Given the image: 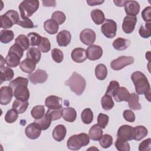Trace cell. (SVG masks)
<instances>
[{"label":"cell","instance_id":"obj_35","mask_svg":"<svg viewBox=\"0 0 151 151\" xmlns=\"http://www.w3.org/2000/svg\"><path fill=\"white\" fill-rule=\"evenodd\" d=\"M51 121L52 120L50 118V117L48 116L47 114H45L41 119L35 120V122L38 125V126L40 127L41 130H45L50 127Z\"/></svg>","mask_w":151,"mask_h":151},{"label":"cell","instance_id":"obj_27","mask_svg":"<svg viewBox=\"0 0 151 151\" xmlns=\"http://www.w3.org/2000/svg\"><path fill=\"white\" fill-rule=\"evenodd\" d=\"M44 28L49 34H56L58 30V24L52 19H47L44 23Z\"/></svg>","mask_w":151,"mask_h":151},{"label":"cell","instance_id":"obj_40","mask_svg":"<svg viewBox=\"0 0 151 151\" xmlns=\"http://www.w3.org/2000/svg\"><path fill=\"white\" fill-rule=\"evenodd\" d=\"M119 87H120L119 83L117 81H115V80L111 81L109 83V85L107 87L106 94L113 97L119 90Z\"/></svg>","mask_w":151,"mask_h":151},{"label":"cell","instance_id":"obj_38","mask_svg":"<svg viewBox=\"0 0 151 151\" xmlns=\"http://www.w3.org/2000/svg\"><path fill=\"white\" fill-rule=\"evenodd\" d=\"M32 117L35 119L38 120L42 117L45 114V109L43 105H38L34 106L31 111Z\"/></svg>","mask_w":151,"mask_h":151},{"label":"cell","instance_id":"obj_9","mask_svg":"<svg viewBox=\"0 0 151 151\" xmlns=\"http://www.w3.org/2000/svg\"><path fill=\"white\" fill-rule=\"evenodd\" d=\"M28 79L32 84H36L38 83H44L48 78V74L45 70L41 69H37L34 73L29 74Z\"/></svg>","mask_w":151,"mask_h":151},{"label":"cell","instance_id":"obj_30","mask_svg":"<svg viewBox=\"0 0 151 151\" xmlns=\"http://www.w3.org/2000/svg\"><path fill=\"white\" fill-rule=\"evenodd\" d=\"M139 97L135 93H132L130 94L129 98L128 99L129 107L130 109L133 110H139L141 109L142 107L139 102Z\"/></svg>","mask_w":151,"mask_h":151},{"label":"cell","instance_id":"obj_43","mask_svg":"<svg viewBox=\"0 0 151 151\" xmlns=\"http://www.w3.org/2000/svg\"><path fill=\"white\" fill-rule=\"evenodd\" d=\"M115 146L119 151H129L130 149V145L127 141L118 137L115 142Z\"/></svg>","mask_w":151,"mask_h":151},{"label":"cell","instance_id":"obj_45","mask_svg":"<svg viewBox=\"0 0 151 151\" xmlns=\"http://www.w3.org/2000/svg\"><path fill=\"white\" fill-rule=\"evenodd\" d=\"M38 48L42 52H48L51 49V44L49 40L46 37H42L40 44L37 46Z\"/></svg>","mask_w":151,"mask_h":151},{"label":"cell","instance_id":"obj_28","mask_svg":"<svg viewBox=\"0 0 151 151\" xmlns=\"http://www.w3.org/2000/svg\"><path fill=\"white\" fill-rule=\"evenodd\" d=\"M91 17L93 21L96 25L103 24L105 20V16L103 12L99 9H95L91 12Z\"/></svg>","mask_w":151,"mask_h":151},{"label":"cell","instance_id":"obj_19","mask_svg":"<svg viewBox=\"0 0 151 151\" xmlns=\"http://www.w3.org/2000/svg\"><path fill=\"white\" fill-rule=\"evenodd\" d=\"M71 57L72 60L76 63H83L87 58L86 50L83 48H76L72 51Z\"/></svg>","mask_w":151,"mask_h":151},{"label":"cell","instance_id":"obj_34","mask_svg":"<svg viewBox=\"0 0 151 151\" xmlns=\"http://www.w3.org/2000/svg\"><path fill=\"white\" fill-rule=\"evenodd\" d=\"M95 75L99 80H104L107 76V69L103 64H98L95 68Z\"/></svg>","mask_w":151,"mask_h":151},{"label":"cell","instance_id":"obj_54","mask_svg":"<svg viewBox=\"0 0 151 151\" xmlns=\"http://www.w3.org/2000/svg\"><path fill=\"white\" fill-rule=\"evenodd\" d=\"M17 25L24 28H33L34 27H35L33 22L29 18L20 19Z\"/></svg>","mask_w":151,"mask_h":151},{"label":"cell","instance_id":"obj_5","mask_svg":"<svg viewBox=\"0 0 151 151\" xmlns=\"http://www.w3.org/2000/svg\"><path fill=\"white\" fill-rule=\"evenodd\" d=\"M38 1H23L19 5V9L21 19L29 18L39 8Z\"/></svg>","mask_w":151,"mask_h":151},{"label":"cell","instance_id":"obj_39","mask_svg":"<svg viewBox=\"0 0 151 151\" xmlns=\"http://www.w3.org/2000/svg\"><path fill=\"white\" fill-rule=\"evenodd\" d=\"M81 119L84 124H90L93 120V113L91 110L90 108L83 110L81 114Z\"/></svg>","mask_w":151,"mask_h":151},{"label":"cell","instance_id":"obj_7","mask_svg":"<svg viewBox=\"0 0 151 151\" xmlns=\"http://www.w3.org/2000/svg\"><path fill=\"white\" fill-rule=\"evenodd\" d=\"M134 61V58L131 56H120L111 61L110 67L113 70L118 71L122 70L127 65L133 64Z\"/></svg>","mask_w":151,"mask_h":151},{"label":"cell","instance_id":"obj_4","mask_svg":"<svg viewBox=\"0 0 151 151\" xmlns=\"http://www.w3.org/2000/svg\"><path fill=\"white\" fill-rule=\"evenodd\" d=\"M89 136L84 133L74 134L69 137L67 142V147L70 150H78L82 147L87 146L90 142Z\"/></svg>","mask_w":151,"mask_h":151},{"label":"cell","instance_id":"obj_13","mask_svg":"<svg viewBox=\"0 0 151 151\" xmlns=\"http://www.w3.org/2000/svg\"><path fill=\"white\" fill-rule=\"evenodd\" d=\"M41 130H42L38 125L34 122L27 126L25 130V133L28 138L35 140L40 137Z\"/></svg>","mask_w":151,"mask_h":151},{"label":"cell","instance_id":"obj_12","mask_svg":"<svg viewBox=\"0 0 151 151\" xmlns=\"http://www.w3.org/2000/svg\"><path fill=\"white\" fill-rule=\"evenodd\" d=\"M136 22L137 18L136 16H126L123 19L122 24L123 31L126 34L132 33L134 29Z\"/></svg>","mask_w":151,"mask_h":151},{"label":"cell","instance_id":"obj_49","mask_svg":"<svg viewBox=\"0 0 151 151\" xmlns=\"http://www.w3.org/2000/svg\"><path fill=\"white\" fill-rule=\"evenodd\" d=\"M18 116V113L14 109H10L5 116V120L8 123H12L17 120Z\"/></svg>","mask_w":151,"mask_h":151},{"label":"cell","instance_id":"obj_21","mask_svg":"<svg viewBox=\"0 0 151 151\" xmlns=\"http://www.w3.org/2000/svg\"><path fill=\"white\" fill-rule=\"evenodd\" d=\"M37 63L32 60L27 58L20 63L19 67L21 70L26 73L31 74L34 71Z\"/></svg>","mask_w":151,"mask_h":151},{"label":"cell","instance_id":"obj_24","mask_svg":"<svg viewBox=\"0 0 151 151\" xmlns=\"http://www.w3.org/2000/svg\"><path fill=\"white\" fill-rule=\"evenodd\" d=\"M64 120L68 122H73L77 117V112L73 107H68L63 109V115Z\"/></svg>","mask_w":151,"mask_h":151},{"label":"cell","instance_id":"obj_37","mask_svg":"<svg viewBox=\"0 0 151 151\" xmlns=\"http://www.w3.org/2000/svg\"><path fill=\"white\" fill-rule=\"evenodd\" d=\"M101 104L102 108L105 110H109L111 109L114 105L111 96L107 94H105L102 97L101 99Z\"/></svg>","mask_w":151,"mask_h":151},{"label":"cell","instance_id":"obj_46","mask_svg":"<svg viewBox=\"0 0 151 151\" xmlns=\"http://www.w3.org/2000/svg\"><path fill=\"white\" fill-rule=\"evenodd\" d=\"M51 19L55 21L58 25H61L65 22L66 17L64 12L60 11H57L52 13Z\"/></svg>","mask_w":151,"mask_h":151},{"label":"cell","instance_id":"obj_50","mask_svg":"<svg viewBox=\"0 0 151 151\" xmlns=\"http://www.w3.org/2000/svg\"><path fill=\"white\" fill-rule=\"evenodd\" d=\"M1 27L4 29L11 28L14 25L11 19L5 14L1 15Z\"/></svg>","mask_w":151,"mask_h":151},{"label":"cell","instance_id":"obj_33","mask_svg":"<svg viewBox=\"0 0 151 151\" xmlns=\"http://www.w3.org/2000/svg\"><path fill=\"white\" fill-rule=\"evenodd\" d=\"M14 38V33L12 30L3 29L0 32V41L3 44H8Z\"/></svg>","mask_w":151,"mask_h":151},{"label":"cell","instance_id":"obj_25","mask_svg":"<svg viewBox=\"0 0 151 151\" xmlns=\"http://www.w3.org/2000/svg\"><path fill=\"white\" fill-rule=\"evenodd\" d=\"M129 91L124 87H120L117 92L113 96L114 99L117 102L127 101L130 96Z\"/></svg>","mask_w":151,"mask_h":151},{"label":"cell","instance_id":"obj_15","mask_svg":"<svg viewBox=\"0 0 151 151\" xmlns=\"http://www.w3.org/2000/svg\"><path fill=\"white\" fill-rule=\"evenodd\" d=\"M13 94L16 99L28 100L29 98V91L27 86L24 84L17 86L14 89Z\"/></svg>","mask_w":151,"mask_h":151},{"label":"cell","instance_id":"obj_11","mask_svg":"<svg viewBox=\"0 0 151 151\" xmlns=\"http://www.w3.org/2000/svg\"><path fill=\"white\" fill-rule=\"evenodd\" d=\"M87 57L88 60L94 61L100 59L103 55V50L97 45H90L86 50Z\"/></svg>","mask_w":151,"mask_h":151},{"label":"cell","instance_id":"obj_42","mask_svg":"<svg viewBox=\"0 0 151 151\" xmlns=\"http://www.w3.org/2000/svg\"><path fill=\"white\" fill-rule=\"evenodd\" d=\"M99 143L102 148L107 149L113 144V137L111 135L105 134L101 136L99 140Z\"/></svg>","mask_w":151,"mask_h":151},{"label":"cell","instance_id":"obj_47","mask_svg":"<svg viewBox=\"0 0 151 151\" xmlns=\"http://www.w3.org/2000/svg\"><path fill=\"white\" fill-rule=\"evenodd\" d=\"M28 80L27 78L22 77H18L14 80H12L9 84V86L11 87L12 90H14L17 86L24 84L28 86Z\"/></svg>","mask_w":151,"mask_h":151},{"label":"cell","instance_id":"obj_1","mask_svg":"<svg viewBox=\"0 0 151 151\" xmlns=\"http://www.w3.org/2000/svg\"><path fill=\"white\" fill-rule=\"evenodd\" d=\"M131 79L134 85L137 94H145L147 100L150 101V86L146 76L143 73L137 71L132 73Z\"/></svg>","mask_w":151,"mask_h":151},{"label":"cell","instance_id":"obj_59","mask_svg":"<svg viewBox=\"0 0 151 151\" xmlns=\"http://www.w3.org/2000/svg\"><path fill=\"white\" fill-rule=\"evenodd\" d=\"M42 5L44 6H55V1H42Z\"/></svg>","mask_w":151,"mask_h":151},{"label":"cell","instance_id":"obj_29","mask_svg":"<svg viewBox=\"0 0 151 151\" xmlns=\"http://www.w3.org/2000/svg\"><path fill=\"white\" fill-rule=\"evenodd\" d=\"M1 84L4 81L11 80L14 76V71L9 67H2L0 68Z\"/></svg>","mask_w":151,"mask_h":151},{"label":"cell","instance_id":"obj_52","mask_svg":"<svg viewBox=\"0 0 151 151\" xmlns=\"http://www.w3.org/2000/svg\"><path fill=\"white\" fill-rule=\"evenodd\" d=\"M109 120V116L104 113H100L97 116V123L102 128L104 129L107 126Z\"/></svg>","mask_w":151,"mask_h":151},{"label":"cell","instance_id":"obj_14","mask_svg":"<svg viewBox=\"0 0 151 151\" xmlns=\"http://www.w3.org/2000/svg\"><path fill=\"white\" fill-rule=\"evenodd\" d=\"M12 89L9 86H3L0 89V104L5 106L10 103L12 96Z\"/></svg>","mask_w":151,"mask_h":151},{"label":"cell","instance_id":"obj_58","mask_svg":"<svg viewBox=\"0 0 151 151\" xmlns=\"http://www.w3.org/2000/svg\"><path fill=\"white\" fill-rule=\"evenodd\" d=\"M104 2V0L102 1H99V0H90V1H87V4L90 6H94V5H99L102 4Z\"/></svg>","mask_w":151,"mask_h":151},{"label":"cell","instance_id":"obj_16","mask_svg":"<svg viewBox=\"0 0 151 151\" xmlns=\"http://www.w3.org/2000/svg\"><path fill=\"white\" fill-rule=\"evenodd\" d=\"M124 6L127 15L136 16L139 12L140 5L136 1H126Z\"/></svg>","mask_w":151,"mask_h":151},{"label":"cell","instance_id":"obj_41","mask_svg":"<svg viewBox=\"0 0 151 151\" xmlns=\"http://www.w3.org/2000/svg\"><path fill=\"white\" fill-rule=\"evenodd\" d=\"M139 33L140 37L143 38H147L151 36V23L146 22L145 26H140Z\"/></svg>","mask_w":151,"mask_h":151},{"label":"cell","instance_id":"obj_6","mask_svg":"<svg viewBox=\"0 0 151 151\" xmlns=\"http://www.w3.org/2000/svg\"><path fill=\"white\" fill-rule=\"evenodd\" d=\"M117 31L116 22L110 19H107L101 27V31L108 38H112L116 36Z\"/></svg>","mask_w":151,"mask_h":151},{"label":"cell","instance_id":"obj_22","mask_svg":"<svg viewBox=\"0 0 151 151\" xmlns=\"http://www.w3.org/2000/svg\"><path fill=\"white\" fill-rule=\"evenodd\" d=\"M130 43L131 42L129 40L119 37L113 42L112 45L116 50L122 51L127 49L130 46Z\"/></svg>","mask_w":151,"mask_h":151},{"label":"cell","instance_id":"obj_31","mask_svg":"<svg viewBox=\"0 0 151 151\" xmlns=\"http://www.w3.org/2000/svg\"><path fill=\"white\" fill-rule=\"evenodd\" d=\"M41 57V53L38 48L30 47L28 49L27 52V58L34 60L37 64L39 63Z\"/></svg>","mask_w":151,"mask_h":151},{"label":"cell","instance_id":"obj_51","mask_svg":"<svg viewBox=\"0 0 151 151\" xmlns=\"http://www.w3.org/2000/svg\"><path fill=\"white\" fill-rule=\"evenodd\" d=\"M51 57L52 60L57 63H61L64 58V55L63 52L58 48H54L52 50Z\"/></svg>","mask_w":151,"mask_h":151},{"label":"cell","instance_id":"obj_32","mask_svg":"<svg viewBox=\"0 0 151 151\" xmlns=\"http://www.w3.org/2000/svg\"><path fill=\"white\" fill-rule=\"evenodd\" d=\"M134 128V140L137 141H140L145 137L148 134V130L143 126H137Z\"/></svg>","mask_w":151,"mask_h":151},{"label":"cell","instance_id":"obj_17","mask_svg":"<svg viewBox=\"0 0 151 151\" xmlns=\"http://www.w3.org/2000/svg\"><path fill=\"white\" fill-rule=\"evenodd\" d=\"M62 99L56 96H50L45 99V105L50 109H60L62 108Z\"/></svg>","mask_w":151,"mask_h":151},{"label":"cell","instance_id":"obj_48","mask_svg":"<svg viewBox=\"0 0 151 151\" xmlns=\"http://www.w3.org/2000/svg\"><path fill=\"white\" fill-rule=\"evenodd\" d=\"M46 114L50 117L52 120L60 119L63 115V109H48Z\"/></svg>","mask_w":151,"mask_h":151},{"label":"cell","instance_id":"obj_60","mask_svg":"<svg viewBox=\"0 0 151 151\" xmlns=\"http://www.w3.org/2000/svg\"><path fill=\"white\" fill-rule=\"evenodd\" d=\"M126 1H114V4L117 6H123L125 3Z\"/></svg>","mask_w":151,"mask_h":151},{"label":"cell","instance_id":"obj_55","mask_svg":"<svg viewBox=\"0 0 151 151\" xmlns=\"http://www.w3.org/2000/svg\"><path fill=\"white\" fill-rule=\"evenodd\" d=\"M151 149V139L148 138L142 142L139 146L140 151H149Z\"/></svg>","mask_w":151,"mask_h":151},{"label":"cell","instance_id":"obj_44","mask_svg":"<svg viewBox=\"0 0 151 151\" xmlns=\"http://www.w3.org/2000/svg\"><path fill=\"white\" fill-rule=\"evenodd\" d=\"M27 37L29 40L30 45L32 47L38 46L40 44L42 38V37H41L38 34L34 32L28 34Z\"/></svg>","mask_w":151,"mask_h":151},{"label":"cell","instance_id":"obj_10","mask_svg":"<svg viewBox=\"0 0 151 151\" xmlns=\"http://www.w3.org/2000/svg\"><path fill=\"white\" fill-rule=\"evenodd\" d=\"M96 38L95 32L90 28L83 29L80 34L81 41L86 45H91L94 42Z\"/></svg>","mask_w":151,"mask_h":151},{"label":"cell","instance_id":"obj_23","mask_svg":"<svg viewBox=\"0 0 151 151\" xmlns=\"http://www.w3.org/2000/svg\"><path fill=\"white\" fill-rule=\"evenodd\" d=\"M88 136L90 138L93 140H99L103 136L102 128L98 124H94L89 130Z\"/></svg>","mask_w":151,"mask_h":151},{"label":"cell","instance_id":"obj_2","mask_svg":"<svg viewBox=\"0 0 151 151\" xmlns=\"http://www.w3.org/2000/svg\"><path fill=\"white\" fill-rule=\"evenodd\" d=\"M65 85L68 86L71 90L76 93V94L80 96L85 90L86 81L81 75L74 71L71 77L65 82Z\"/></svg>","mask_w":151,"mask_h":151},{"label":"cell","instance_id":"obj_57","mask_svg":"<svg viewBox=\"0 0 151 151\" xmlns=\"http://www.w3.org/2000/svg\"><path fill=\"white\" fill-rule=\"evenodd\" d=\"M123 116L124 119L129 122H134L135 120V114L131 110H125Z\"/></svg>","mask_w":151,"mask_h":151},{"label":"cell","instance_id":"obj_26","mask_svg":"<svg viewBox=\"0 0 151 151\" xmlns=\"http://www.w3.org/2000/svg\"><path fill=\"white\" fill-rule=\"evenodd\" d=\"M29 105L28 100H22L16 99L12 104V109H14L18 113L22 114L24 113Z\"/></svg>","mask_w":151,"mask_h":151},{"label":"cell","instance_id":"obj_3","mask_svg":"<svg viewBox=\"0 0 151 151\" xmlns=\"http://www.w3.org/2000/svg\"><path fill=\"white\" fill-rule=\"evenodd\" d=\"M24 50L18 44L12 45L5 58V63L9 67H16L20 64V60L23 56Z\"/></svg>","mask_w":151,"mask_h":151},{"label":"cell","instance_id":"obj_53","mask_svg":"<svg viewBox=\"0 0 151 151\" xmlns=\"http://www.w3.org/2000/svg\"><path fill=\"white\" fill-rule=\"evenodd\" d=\"M12 21L14 24H18L20 20L18 12L15 10H9L5 13Z\"/></svg>","mask_w":151,"mask_h":151},{"label":"cell","instance_id":"obj_36","mask_svg":"<svg viewBox=\"0 0 151 151\" xmlns=\"http://www.w3.org/2000/svg\"><path fill=\"white\" fill-rule=\"evenodd\" d=\"M15 44H18L19 47H21L24 51L28 50L30 45L29 41L27 36L24 34H21L16 38Z\"/></svg>","mask_w":151,"mask_h":151},{"label":"cell","instance_id":"obj_18","mask_svg":"<svg viewBox=\"0 0 151 151\" xmlns=\"http://www.w3.org/2000/svg\"><path fill=\"white\" fill-rule=\"evenodd\" d=\"M71 40V33L67 30H62L58 33L56 37V40L59 46H67Z\"/></svg>","mask_w":151,"mask_h":151},{"label":"cell","instance_id":"obj_56","mask_svg":"<svg viewBox=\"0 0 151 151\" xmlns=\"http://www.w3.org/2000/svg\"><path fill=\"white\" fill-rule=\"evenodd\" d=\"M142 17L146 22L151 21V7L150 6L146 7L142 12Z\"/></svg>","mask_w":151,"mask_h":151},{"label":"cell","instance_id":"obj_20","mask_svg":"<svg viewBox=\"0 0 151 151\" xmlns=\"http://www.w3.org/2000/svg\"><path fill=\"white\" fill-rule=\"evenodd\" d=\"M67 133L66 127L63 124L56 126L52 131V137L57 142H61L65 137Z\"/></svg>","mask_w":151,"mask_h":151},{"label":"cell","instance_id":"obj_8","mask_svg":"<svg viewBox=\"0 0 151 151\" xmlns=\"http://www.w3.org/2000/svg\"><path fill=\"white\" fill-rule=\"evenodd\" d=\"M117 136L118 138L126 141L134 140V128L130 125H122L117 130Z\"/></svg>","mask_w":151,"mask_h":151}]
</instances>
